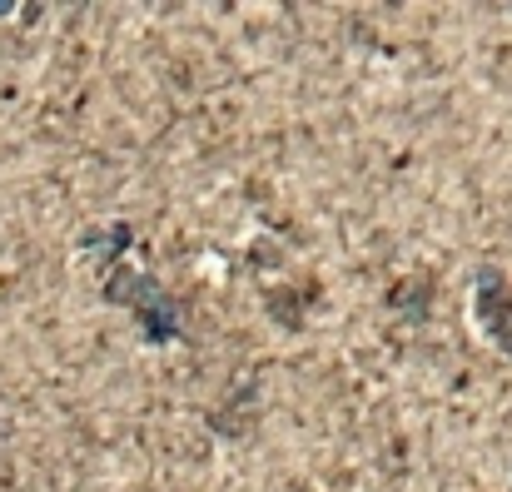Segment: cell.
<instances>
[{"instance_id": "obj_1", "label": "cell", "mask_w": 512, "mask_h": 492, "mask_svg": "<svg viewBox=\"0 0 512 492\" xmlns=\"http://www.w3.org/2000/svg\"><path fill=\"white\" fill-rule=\"evenodd\" d=\"M105 299L120 304V309H130V314L140 319V338H145V343H179V338L189 333L184 304L174 299L155 274H140V269L115 264V269L105 274Z\"/></svg>"}, {"instance_id": "obj_2", "label": "cell", "mask_w": 512, "mask_h": 492, "mask_svg": "<svg viewBox=\"0 0 512 492\" xmlns=\"http://www.w3.org/2000/svg\"><path fill=\"white\" fill-rule=\"evenodd\" d=\"M473 319L483 328V338L512 358V274H503V269H483L478 274V284H473Z\"/></svg>"}, {"instance_id": "obj_3", "label": "cell", "mask_w": 512, "mask_h": 492, "mask_svg": "<svg viewBox=\"0 0 512 492\" xmlns=\"http://www.w3.org/2000/svg\"><path fill=\"white\" fill-rule=\"evenodd\" d=\"M388 309H398L408 324H423L428 309H433V279H428V274H413V279L393 284V289H388Z\"/></svg>"}, {"instance_id": "obj_4", "label": "cell", "mask_w": 512, "mask_h": 492, "mask_svg": "<svg viewBox=\"0 0 512 492\" xmlns=\"http://www.w3.org/2000/svg\"><path fill=\"white\" fill-rule=\"evenodd\" d=\"M130 239H135V234H130V224H105V229H90V234L80 239V249H85L90 259L110 264L120 249H130ZM110 269H115V264H110Z\"/></svg>"}]
</instances>
